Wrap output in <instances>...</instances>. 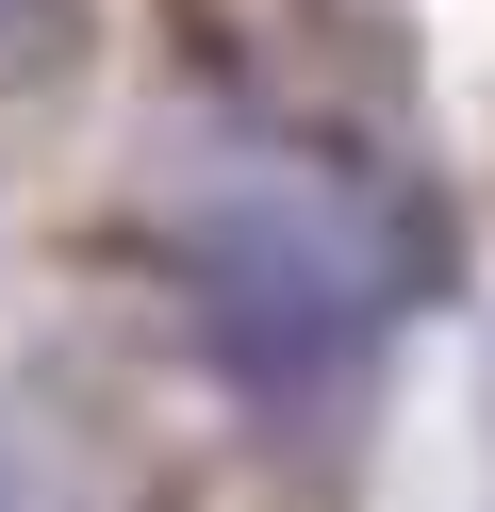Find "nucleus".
<instances>
[{
  "label": "nucleus",
  "mask_w": 495,
  "mask_h": 512,
  "mask_svg": "<svg viewBox=\"0 0 495 512\" xmlns=\"http://www.w3.org/2000/svg\"><path fill=\"white\" fill-rule=\"evenodd\" d=\"M0 512H17V496H0Z\"/></svg>",
  "instance_id": "f257e3e1"
}]
</instances>
